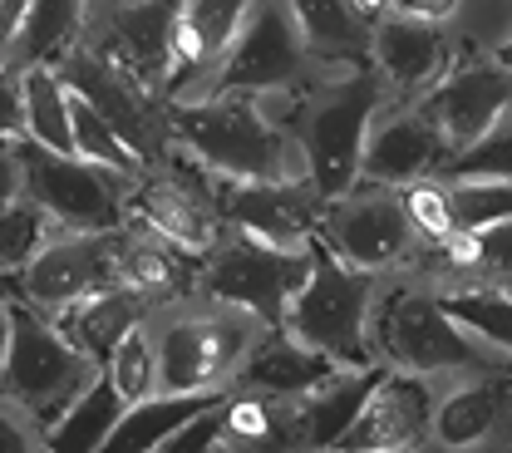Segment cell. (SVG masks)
I'll return each mask as SVG.
<instances>
[{"label":"cell","mask_w":512,"mask_h":453,"mask_svg":"<svg viewBox=\"0 0 512 453\" xmlns=\"http://www.w3.org/2000/svg\"><path fill=\"white\" fill-rule=\"evenodd\" d=\"M20 193V168H15V153H10V143H0V212L15 202Z\"/></svg>","instance_id":"44"},{"label":"cell","mask_w":512,"mask_h":453,"mask_svg":"<svg viewBox=\"0 0 512 453\" xmlns=\"http://www.w3.org/2000/svg\"><path fill=\"white\" fill-rule=\"evenodd\" d=\"M197 271H202L197 257H183V252H173V247H163V242L128 227L114 281L133 286L138 296H183L188 286H197Z\"/></svg>","instance_id":"27"},{"label":"cell","mask_w":512,"mask_h":453,"mask_svg":"<svg viewBox=\"0 0 512 453\" xmlns=\"http://www.w3.org/2000/svg\"><path fill=\"white\" fill-rule=\"evenodd\" d=\"M79 35V0H30L15 40V65H60Z\"/></svg>","instance_id":"31"},{"label":"cell","mask_w":512,"mask_h":453,"mask_svg":"<svg viewBox=\"0 0 512 453\" xmlns=\"http://www.w3.org/2000/svg\"><path fill=\"white\" fill-rule=\"evenodd\" d=\"M439 306L468 335H478L483 345H498L503 355H512V291L508 286L473 281L468 291H439Z\"/></svg>","instance_id":"32"},{"label":"cell","mask_w":512,"mask_h":453,"mask_svg":"<svg viewBox=\"0 0 512 453\" xmlns=\"http://www.w3.org/2000/svg\"><path fill=\"white\" fill-rule=\"evenodd\" d=\"M503 394H508L503 380H478V385L453 389L444 404L434 409L429 429L439 434V444H448V449H473V444H483L493 434V424L503 414Z\"/></svg>","instance_id":"30"},{"label":"cell","mask_w":512,"mask_h":453,"mask_svg":"<svg viewBox=\"0 0 512 453\" xmlns=\"http://www.w3.org/2000/svg\"><path fill=\"white\" fill-rule=\"evenodd\" d=\"M212 399H222V394H217V389H192V394H168V389H158V394L128 404L124 419L114 424V434L104 439L99 453H158L183 424H188L192 414L207 409Z\"/></svg>","instance_id":"25"},{"label":"cell","mask_w":512,"mask_h":453,"mask_svg":"<svg viewBox=\"0 0 512 453\" xmlns=\"http://www.w3.org/2000/svg\"><path fill=\"white\" fill-rule=\"evenodd\" d=\"M10 153H15V168H20V188L25 197L55 217L69 232H114L124 227L128 212V178L104 168V163H89L79 153H55L35 138H10Z\"/></svg>","instance_id":"5"},{"label":"cell","mask_w":512,"mask_h":453,"mask_svg":"<svg viewBox=\"0 0 512 453\" xmlns=\"http://www.w3.org/2000/svg\"><path fill=\"white\" fill-rule=\"evenodd\" d=\"M25 10H30V0H0V55H15V40L25 30Z\"/></svg>","instance_id":"42"},{"label":"cell","mask_w":512,"mask_h":453,"mask_svg":"<svg viewBox=\"0 0 512 453\" xmlns=\"http://www.w3.org/2000/svg\"><path fill=\"white\" fill-rule=\"evenodd\" d=\"M247 10H252V0H183L178 20H173V65H168L163 94H178L207 69H217L227 45L237 40Z\"/></svg>","instance_id":"19"},{"label":"cell","mask_w":512,"mask_h":453,"mask_svg":"<svg viewBox=\"0 0 512 453\" xmlns=\"http://www.w3.org/2000/svg\"><path fill=\"white\" fill-rule=\"evenodd\" d=\"M429 424H434V404H429L424 380L414 370L384 365V375L365 394V404L350 419V429L335 439V449L340 453H399V449H414L429 434Z\"/></svg>","instance_id":"13"},{"label":"cell","mask_w":512,"mask_h":453,"mask_svg":"<svg viewBox=\"0 0 512 453\" xmlns=\"http://www.w3.org/2000/svg\"><path fill=\"white\" fill-rule=\"evenodd\" d=\"M128 227L183 252V257H207L217 242H222V222L212 217V207L202 197L183 188V183H168V178H148L138 188H128Z\"/></svg>","instance_id":"16"},{"label":"cell","mask_w":512,"mask_h":453,"mask_svg":"<svg viewBox=\"0 0 512 453\" xmlns=\"http://www.w3.org/2000/svg\"><path fill=\"white\" fill-rule=\"evenodd\" d=\"M143 316H148V296H138L124 281H109V286L79 296L74 306H64L60 316H55V325L94 365H109V355L119 350V340H124L128 330H138Z\"/></svg>","instance_id":"23"},{"label":"cell","mask_w":512,"mask_h":453,"mask_svg":"<svg viewBox=\"0 0 512 453\" xmlns=\"http://www.w3.org/2000/svg\"><path fill=\"white\" fill-rule=\"evenodd\" d=\"M178 5L183 0H128L124 10H114V20L104 30V50L99 55L124 69L128 79H138L148 94L168 84Z\"/></svg>","instance_id":"17"},{"label":"cell","mask_w":512,"mask_h":453,"mask_svg":"<svg viewBox=\"0 0 512 453\" xmlns=\"http://www.w3.org/2000/svg\"><path fill=\"white\" fill-rule=\"evenodd\" d=\"M69 119H74V148H79V158H89V163H104V168H114V173H124V178H138L148 163L128 148V138L84 94H74L69 89Z\"/></svg>","instance_id":"33"},{"label":"cell","mask_w":512,"mask_h":453,"mask_svg":"<svg viewBox=\"0 0 512 453\" xmlns=\"http://www.w3.org/2000/svg\"><path fill=\"white\" fill-rule=\"evenodd\" d=\"M104 370L114 375V385L124 389L128 404H138V399L158 394V350H153V340L143 335V325H138V330H128L124 340H119V350L109 355V365H104Z\"/></svg>","instance_id":"35"},{"label":"cell","mask_w":512,"mask_h":453,"mask_svg":"<svg viewBox=\"0 0 512 453\" xmlns=\"http://www.w3.org/2000/svg\"><path fill=\"white\" fill-rule=\"evenodd\" d=\"M399 202H404V212H409V222H414V232H419L424 242H444L448 232H453V212H448V193L439 188V183L419 178V183L399 188Z\"/></svg>","instance_id":"37"},{"label":"cell","mask_w":512,"mask_h":453,"mask_svg":"<svg viewBox=\"0 0 512 453\" xmlns=\"http://www.w3.org/2000/svg\"><path fill=\"white\" fill-rule=\"evenodd\" d=\"M124 409H128V399H124V389L114 385V375H109V370L94 375V380L84 385V394L45 429V449H55V453L104 449V439L114 434V424L124 419Z\"/></svg>","instance_id":"26"},{"label":"cell","mask_w":512,"mask_h":453,"mask_svg":"<svg viewBox=\"0 0 512 453\" xmlns=\"http://www.w3.org/2000/svg\"><path fill=\"white\" fill-rule=\"evenodd\" d=\"M375 69H380L384 84H394L399 94L429 89L448 69V30L439 20L384 10L375 20Z\"/></svg>","instance_id":"20"},{"label":"cell","mask_w":512,"mask_h":453,"mask_svg":"<svg viewBox=\"0 0 512 453\" xmlns=\"http://www.w3.org/2000/svg\"><path fill=\"white\" fill-rule=\"evenodd\" d=\"M444 173L448 178H512V124H498L483 143L458 153Z\"/></svg>","instance_id":"38"},{"label":"cell","mask_w":512,"mask_h":453,"mask_svg":"<svg viewBox=\"0 0 512 453\" xmlns=\"http://www.w3.org/2000/svg\"><path fill=\"white\" fill-rule=\"evenodd\" d=\"M380 375H384V365H340L325 385H316L311 394H301V399H291L296 439L306 449H335V439L350 429V419L360 414L365 394L375 389Z\"/></svg>","instance_id":"24"},{"label":"cell","mask_w":512,"mask_h":453,"mask_svg":"<svg viewBox=\"0 0 512 453\" xmlns=\"http://www.w3.org/2000/svg\"><path fill=\"white\" fill-rule=\"evenodd\" d=\"M453 227H488L512 217V178H448Z\"/></svg>","instance_id":"34"},{"label":"cell","mask_w":512,"mask_h":453,"mask_svg":"<svg viewBox=\"0 0 512 453\" xmlns=\"http://www.w3.org/2000/svg\"><path fill=\"white\" fill-rule=\"evenodd\" d=\"M340 365L330 355H320L311 345H301L291 330H266L261 340L247 345L237 375L247 389H261V394H276V399H301L316 385H325Z\"/></svg>","instance_id":"22"},{"label":"cell","mask_w":512,"mask_h":453,"mask_svg":"<svg viewBox=\"0 0 512 453\" xmlns=\"http://www.w3.org/2000/svg\"><path fill=\"white\" fill-rule=\"evenodd\" d=\"M5 340H10V311H5V301H0V355H5Z\"/></svg>","instance_id":"45"},{"label":"cell","mask_w":512,"mask_h":453,"mask_svg":"<svg viewBox=\"0 0 512 453\" xmlns=\"http://www.w3.org/2000/svg\"><path fill=\"white\" fill-rule=\"evenodd\" d=\"M20 99H25V138H35L55 153H79L74 148V119H69V84L60 79V69L25 65Z\"/></svg>","instance_id":"29"},{"label":"cell","mask_w":512,"mask_h":453,"mask_svg":"<svg viewBox=\"0 0 512 453\" xmlns=\"http://www.w3.org/2000/svg\"><path fill=\"white\" fill-rule=\"evenodd\" d=\"M360 5H365L370 15H384V5H389V0H360Z\"/></svg>","instance_id":"47"},{"label":"cell","mask_w":512,"mask_h":453,"mask_svg":"<svg viewBox=\"0 0 512 453\" xmlns=\"http://www.w3.org/2000/svg\"><path fill=\"white\" fill-rule=\"evenodd\" d=\"M291 404L276 394H227L222 404V444L217 449H296Z\"/></svg>","instance_id":"28"},{"label":"cell","mask_w":512,"mask_h":453,"mask_svg":"<svg viewBox=\"0 0 512 453\" xmlns=\"http://www.w3.org/2000/svg\"><path fill=\"white\" fill-rule=\"evenodd\" d=\"M306 247H311V276L286 306V330L301 345L330 355L335 365H375V350H370L375 281H370V271L340 261L320 232H311Z\"/></svg>","instance_id":"2"},{"label":"cell","mask_w":512,"mask_h":453,"mask_svg":"<svg viewBox=\"0 0 512 453\" xmlns=\"http://www.w3.org/2000/svg\"><path fill=\"white\" fill-rule=\"evenodd\" d=\"M316 232L335 247V257L370 271V276L404 261L419 237L399 202V188H380V183H370V193H345L325 202Z\"/></svg>","instance_id":"12"},{"label":"cell","mask_w":512,"mask_h":453,"mask_svg":"<svg viewBox=\"0 0 512 453\" xmlns=\"http://www.w3.org/2000/svg\"><path fill=\"white\" fill-rule=\"evenodd\" d=\"M311 60H340L350 69L375 65V20L360 0H286Z\"/></svg>","instance_id":"21"},{"label":"cell","mask_w":512,"mask_h":453,"mask_svg":"<svg viewBox=\"0 0 512 453\" xmlns=\"http://www.w3.org/2000/svg\"><path fill=\"white\" fill-rule=\"evenodd\" d=\"M306 276H311V247H276L237 227V237L217 242L202 257L197 286L212 301L256 316L266 330H286V306L306 286Z\"/></svg>","instance_id":"6"},{"label":"cell","mask_w":512,"mask_h":453,"mask_svg":"<svg viewBox=\"0 0 512 453\" xmlns=\"http://www.w3.org/2000/svg\"><path fill=\"white\" fill-rule=\"evenodd\" d=\"M168 133L227 183L291 178V143L252 104V94H207L202 104H178L168 114Z\"/></svg>","instance_id":"1"},{"label":"cell","mask_w":512,"mask_h":453,"mask_svg":"<svg viewBox=\"0 0 512 453\" xmlns=\"http://www.w3.org/2000/svg\"><path fill=\"white\" fill-rule=\"evenodd\" d=\"M384 10H394V15H419V20H439V25H444L448 15L458 10V0H389Z\"/></svg>","instance_id":"43"},{"label":"cell","mask_w":512,"mask_h":453,"mask_svg":"<svg viewBox=\"0 0 512 453\" xmlns=\"http://www.w3.org/2000/svg\"><path fill=\"white\" fill-rule=\"evenodd\" d=\"M448 158H453V153H448L444 133L434 129L419 109H404V114H394L380 133H370L360 178H365V183H380V188H409V183H419V178L444 173Z\"/></svg>","instance_id":"18"},{"label":"cell","mask_w":512,"mask_h":453,"mask_svg":"<svg viewBox=\"0 0 512 453\" xmlns=\"http://www.w3.org/2000/svg\"><path fill=\"white\" fill-rule=\"evenodd\" d=\"M222 404H227V394L222 399H212L207 409H197L188 424L163 444V453H202V449H217L222 444Z\"/></svg>","instance_id":"39"},{"label":"cell","mask_w":512,"mask_h":453,"mask_svg":"<svg viewBox=\"0 0 512 453\" xmlns=\"http://www.w3.org/2000/svg\"><path fill=\"white\" fill-rule=\"evenodd\" d=\"M493 60H498V65H503V69H512V35H508V40H503V45H498V55H493Z\"/></svg>","instance_id":"46"},{"label":"cell","mask_w":512,"mask_h":453,"mask_svg":"<svg viewBox=\"0 0 512 453\" xmlns=\"http://www.w3.org/2000/svg\"><path fill=\"white\" fill-rule=\"evenodd\" d=\"M256 316L222 306L207 316H183L163 325L153 350H158V389L168 394H192V389H217L247 355L256 340Z\"/></svg>","instance_id":"9"},{"label":"cell","mask_w":512,"mask_h":453,"mask_svg":"<svg viewBox=\"0 0 512 453\" xmlns=\"http://www.w3.org/2000/svg\"><path fill=\"white\" fill-rule=\"evenodd\" d=\"M306 45L296 30V15L286 0H252L237 40L212 69V94H271V89H301L306 79Z\"/></svg>","instance_id":"8"},{"label":"cell","mask_w":512,"mask_h":453,"mask_svg":"<svg viewBox=\"0 0 512 453\" xmlns=\"http://www.w3.org/2000/svg\"><path fill=\"white\" fill-rule=\"evenodd\" d=\"M384 79L380 69H355L340 84H325L316 99H306L296 109V138L306 148V178L316 183L325 202L355 193L360 188V163H365V143H370V119L380 109Z\"/></svg>","instance_id":"4"},{"label":"cell","mask_w":512,"mask_h":453,"mask_svg":"<svg viewBox=\"0 0 512 453\" xmlns=\"http://www.w3.org/2000/svg\"><path fill=\"white\" fill-rule=\"evenodd\" d=\"M370 350L394 370L434 375V370H488V350L424 291H394L375 311Z\"/></svg>","instance_id":"7"},{"label":"cell","mask_w":512,"mask_h":453,"mask_svg":"<svg viewBox=\"0 0 512 453\" xmlns=\"http://www.w3.org/2000/svg\"><path fill=\"white\" fill-rule=\"evenodd\" d=\"M222 207L242 232H252L261 242L306 247L311 232L320 227L325 197L316 193L311 178L296 183V173L291 178H261V183H227L222 178Z\"/></svg>","instance_id":"14"},{"label":"cell","mask_w":512,"mask_h":453,"mask_svg":"<svg viewBox=\"0 0 512 453\" xmlns=\"http://www.w3.org/2000/svg\"><path fill=\"white\" fill-rule=\"evenodd\" d=\"M45 242V212L25 197V202H10L0 212V276L20 271L25 261L35 257V247Z\"/></svg>","instance_id":"36"},{"label":"cell","mask_w":512,"mask_h":453,"mask_svg":"<svg viewBox=\"0 0 512 453\" xmlns=\"http://www.w3.org/2000/svg\"><path fill=\"white\" fill-rule=\"evenodd\" d=\"M25 449H45V434H30L10 409H0V453H25Z\"/></svg>","instance_id":"41"},{"label":"cell","mask_w":512,"mask_h":453,"mask_svg":"<svg viewBox=\"0 0 512 453\" xmlns=\"http://www.w3.org/2000/svg\"><path fill=\"white\" fill-rule=\"evenodd\" d=\"M508 370H512V365H508Z\"/></svg>","instance_id":"48"},{"label":"cell","mask_w":512,"mask_h":453,"mask_svg":"<svg viewBox=\"0 0 512 453\" xmlns=\"http://www.w3.org/2000/svg\"><path fill=\"white\" fill-rule=\"evenodd\" d=\"M60 79L74 89V94H84L114 129L128 138V148L153 168L158 163V138H163V124L153 119V109H148V99H143V84L138 79H128L119 65H109L99 50H69L60 65Z\"/></svg>","instance_id":"15"},{"label":"cell","mask_w":512,"mask_h":453,"mask_svg":"<svg viewBox=\"0 0 512 453\" xmlns=\"http://www.w3.org/2000/svg\"><path fill=\"white\" fill-rule=\"evenodd\" d=\"M20 133H25V99H20V84L0 69V143H10Z\"/></svg>","instance_id":"40"},{"label":"cell","mask_w":512,"mask_h":453,"mask_svg":"<svg viewBox=\"0 0 512 453\" xmlns=\"http://www.w3.org/2000/svg\"><path fill=\"white\" fill-rule=\"evenodd\" d=\"M124 237L128 227H114V232H69V227H60V237H45L35 247V257L15 271L10 286L35 311L60 316L64 306H74L79 296H89V291L114 281Z\"/></svg>","instance_id":"10"},{"label":"cell","mask_w":512,"mask_h":453,"mask_svg":"<svg viewBox=\"0 0 512 453\" xmlns=\"http://www.w3.org/2000/svg\"><path fill=\"white\" fill-rule=\"evenodd\" d=\"M414 109L444 133L448 153L458 158V153H468L473 143H483L488 133L503 124V114L512 109V69H503L498 60H478L468 50L458 65H448L429 84V94Z\"/></svg>","instance_id":"11"},{"label":"cell","mask_w":512,"mask_h":453,"mask_svg":"<svg viewBox=\"0 0 512 453\" xmlns=\"http://www.w3.org/2000/svg\"><path fill=\"white\" fill-rule=\"evenodd\" d=\"M5 311H10V340L0 355V394L20 404L40 429H50L99 375V365L30 301H5Z\"/></svg>","instance_id":"3"}]
</instances>
